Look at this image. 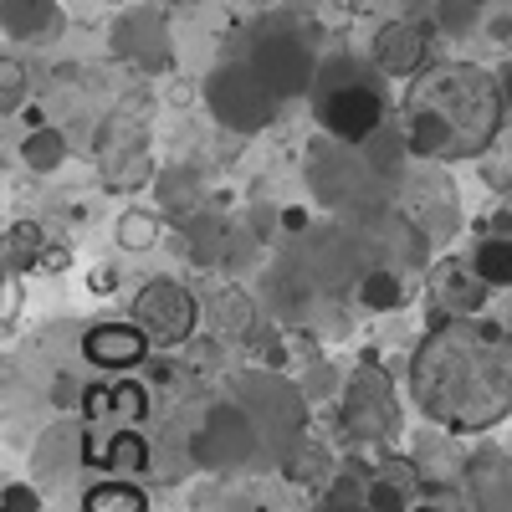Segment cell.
Instances as JSON below:
<instances>
[{"label": "cell", "mask_w": 512, "mask_h": 512, "mask_svg": "<svg viewBox=\"0 0 512 512\" xmlns=\"http://www.w3.org/2000/svg\"><path fill=\"white\" fill-rule=\"evenodd\" d=\"M410 395L451 436L492 431L512 415V344L497 323L441 318L410 359Z\"/></svg>", "instance_id": "cell-1"}, {"label": "cell", "mask_w": 512, "mask_h": 512, "mask_svg": "<svg viewBox=\"0 0 512 512\" xmlns=\"http://www.w3.org/2000/svg\"><path fill=\"white\" fill-rule=\"evenodd\" d=\"M507 98L502 82L472 62H431L410 77L405 93V139L425 164H456L492 149Z\"/></svg>", "instance_id": "cell-2"}, {"label": "cell", "mask_w": 512, "mask_h": 512, "mask_svg": "<svg viewBox=\"0 0 512 512\" xmlns=\"http://www.w3.org/2000/svg\"><path fill=\"white\" fill-rule=\"evenodd\" d=\"M313 98H318V128L338 144H369L379 128H384V93H379V72H364L344 57H328L318 62V82H313Z\"/></svg>", "instance_id": "cell-3"}, {"label": "cell", "mask_w": 512, "mask_h": 512, "mask_svg": "<svg viewBox=\"0 0 512 512\" xmlns=\"http://www.w3.org/2000/svg\"><path fill=\"white\" fill-rule=\"evenodd\" d=\"M277 93L256 77L251 62H226L205 77V108L221 128L231 134H262V128L277 118Z\"/></svg>", "instance_id": "cell-4"}, {"label": "cell", "mask_w": 512, "mask_h": 512, "mask_svg": "<svg viewBox=\"0 0 512 512\" xmlns=\"http://www.w3.org/2000/svg\"><path fill=\"white\" fill-rule=\"evenodd\" d=\"M128 318H134L154 349H180L185 338L195 333L200 323V303L195 292H185L175 277H154L134 292V303H128Z\"/></svg>", "instance_id": "cell-5"}, {"label": "cell", "mask_w": 512, "mask_h": 512, "mask_svg": "<svg viewBox=\"0 0 512 512\" xmlns=\"http://www.w3.org/2000/svg\"><path fill=\"white\" fill-rule=\"evenodd\" d=\"M246 62L256 67V77H262L277 98H303V93H313V82H318V62L303 47V36H292L282 26L256 31L251 47H246Z\"/></svg>", "instance_id": "cell-6"}, {"label": "cell", "mask_w": 512, "mask_h": 512, "mask_svg": "<svg viewBox=\"0 0 512 512\" xmlns=\"http://www.w3.org/2000/svg\"><path fill=\"white\" fill-rule=\"evenodd\" d=\"M256 451H262V431H256V420L246 415L241 400L216 405L200 420V431L190 436V456L200 466H210V472H236V466H246Z\"/></svg>", "instance_id": "cell-7"}, {"label": "cell", "mask_w": 512, "mask_h": 512, "mask_svg": "<svg viewBox=\"0 0 512 512\" xmlns=\"http://www.w3.org/2000/svg\"><path fill=\"white\" fill-rule=\"evenodd\" d=\"M236 400H241L246 415L256 420L262 446L292 451L297 441H303V395H297L287 379H277V374H251V379L241 384Z\"/></svg>", "instance_id": "cell-8"}, {"label": "cell", "mask_w": 512, "mask_h": 512, "mask_svg": "<svg viewBox=\"0 0 512 512\" xmlns=\"http://www.w3.org/2000/svg\"><path fill=\"white\" fill-rule=\"evenodd\" d=\"M338 431H344L349 441H390L400 431V405H395V390L390 379H384L379 369H359L349 379L344 400H338Z\"/></svg>", "instance_id": "cell-9"}, {"label": "cell", "mask_w": 512, "mask_h": 512, "mask_svg": "<svg viewBox=\"0 0 512 512\" xmlns=\"http://www.w3.org/2000/svg\"><path fill=\"white\" fill-rule=\"evenodd\" d=\"M308 164H313V195H318L323 205H354L359 190L374 180V169H369L364 149L338 144V139L318 144V149L308 154Z\"/></svg>", "instance_id": "cell-10"}, {"label": "cell", "mask_w": 512, "mask_h": 512, "mask_svg": "<svg viewBox=\"0 0 512 512\" xmlns=\"http://www.w3.org/2000/svg\"><path fill=\"white\" fill-rule=\"evenodd\" d=\"M113 52L128 57V62H139V67H149V72L169 67V26H164V11L159 6L128 11L113 26Z\"/></svg>", "instance_id": "cell-11"}, {"label": "cell", "mask_w": 512, "mask_h": 512, "mask_svg": "<svg viewBox=\"0 0 512 512\" xmlns=\"http://www.w3.org/2000/svg\"><path fill=\"white\" fill-rule=\"evenodd\" d=\"M374 67L384 77H420L431 67V31L415 21H390L374 31Z\"/></svg>", "instance_id": "cell-12"}, {"label": "cell", "mask_w": 512, "mask_h": 512, "mask_svg": "<svg viewBox=\"0 0 512 512\" xmlns=\"http://www.w3.org/2000/svg\"><path fill=\"white\" fill-rule=\"evenodd\" d=\"M431 292H436V303H441V318H477L487 308V297H492V287L482 282V272L472 262H461V256L436 262Z\"/></svg>", "instance_id": "cell-13"}, {"label": "cell", "mask_w": 512, "mask_h": 512, "mask_svg": "<svg viewBox=\"0 0 512 512\" xmlns=\"http://www.w3.org/2000/svg\"><path fill=\"white\" fill-rule=\"evenodd\" d=\"M149 333L128 318V323H98L88 328V338H82V359L98 364V369H134L149 359Z\"/></svg>", "instance_id": "cell-14"}, {"label": "cell", "mask_w": 512, "mask_h": 512, "mask_svg": "<svg viewBox=\"0 0 512 512\" xmlns=\"http://www.w3.org/2000/svg\"><path fill=\"white\" fill-rule=\"evenodd\" d=\"M359 149H364V159H369V169H374V180H384V185H400L405 159H415L405 128H379V134H374L369 144H359Z\"/></svg>", "instance_id": "cell-15"}, {"label": "cell", "mask_w": 512, "mask_h": 512, "mask_svg": "<svg viewBox=\"0 0 512 512\" xmlns=\"http://www.w3.org/2000/svg\"><path fill=\"white\" fill-rule=\"evenodd\" d=\"M0 21H6L11 41H31V36L57 26V0H6V6H0Z\"/></svg>", "instance_id": "cell-16"}, {"label": "cell", "mask_w": 512, "mask_h": 512, "mask_svg": "<svg viewBox=\"0 0 512 512\" xmlns=\"http://www.w3.org/2000/svg\"><path fill=\"white\" fill-rule=\"evenodd\" d=\"M359 303H364L369 313H395V308H405V282H400V272H390V267L364 272V277H359Z\"/></svg>", "instance_id": "cell-17"}, {"label": "cell", "mask_w": 512, "mask_h": 512, "mask_svg": "<svg viewBox=\"0 0 512 512\" xmlns=\"http://www.w3.org/2000/svg\"><path fill=\"white\" fill-rule=\"evenodd\" d=\"M21 159H26V169H36V175H52V169H62V159H67L62 128H31V134L21 139Z\"/></svg>", "instance_id": "cell-18"}, {"label": "cell", "mask_w": 512, "mask_h": 512, "mask_svg": "<svg viewBox=\"0 0 512 512\" xmlns=\"http://www.w3.org/2000/svg\"><path fill=\"white\" fill-rule=\"evenodd\" d=\"M472 267L482 272L487 287H512V236H487V241H477Z\"/></svg>", "instance_id": "cell-19"}, {"label": "cell", "mask_w": 512, "mask_h": 512, "mask_svg": "<svg viewBox=\"0 0 512 512\" xmlns=\"http://www.w3.org/2000/svg\"><path fill=\"white\" fill-rule=\"evenodd\" d=\"M82 512H149V497L134 482H98L82 497Z\"/></svg>", "instance_id": "cell-20"}, {"label": "cell", "mask_w": 512, "mask_h": 512, "mask_svg": "<svg viewBox=\"0 0 512 512\" xmlns=\"http://www.w3.org/2000/svg\"><path fill=\"white\" fill-rule=\"evenodd\" d=\"M482 0H436V31L451 41H466L472 31H482Z\"/></svg>", "instance_id": "cell-21"}, {"label": "cell", "mask_w": 512, "mask_h": 512, "mask_svg": "<svg viewBox=\"0 0 512 512\" xmlns=\"http://www.w3.org/2000/svg\"><path fill=\"white\" fill-rule=\"evenodd\" d=\"M333 472V461H328V451L318 446V441H297L292 451H287V477L297 482V487H308V482H323Z\"/></svg>", "instance_id": "cell-22"}, {"label": "cell", "mask_w": 512, "mask_h": 512, "mask_svg": "<svg viewBox=\"0 0 512 512\" xmlns=\"http://www.w3.org/2000/svg\"><path fill=\"white\" fill-rule=\"evenodd\" d=\"M364 502H369V512H410V507H415V502H410V487H405L400 477H390V472L369 477Z\"/></svg>", "instance_id": "cell-23"}, {"label": "cell", "mask_w": 512, "mask_h": 512, "mask_svg": "<svg viewBox=\"0 0 512 512\" xmlns=\"http://www.w3.org/2000/svg\"><path fill=\"white\" fill-rule=\"evenodd\" d=\"M36 251H41V226L21 221L6 231V272H26L36 262Z\"/></svg>", "instance_id": "cell-24"}, {"label": "cell", "mask_w": 512, "mask_h": 512, "mask_svg": "<svg viewBox=\"0 0 512 512\" xmlns=\"http://www.w3.org/2000/svg\"><path fill=\"white\" fill-rule=\"evenodd\" d=\"M482 36L492 41V47H512V0H487L482 11Z\"/></svg>", "instance_id": "cell-25"}, {"label": "cell", "mask_w": 512, "mask_h": 512, "mask_svg": "<svg viewBox=\"0 0 512 512\" xmlns=\"http://www.w3.org/2000/svg\"><path fill=\"white\" fill-rule=\"evenodd\" d=\"M0 72H6V93H0V113H16V103L26 98V72L16 67V57L0 62Z\"/></svg>", "instance_id": "cell-26"}, {"label": "cell", "mask_w": 512, "mask_h": 512, "mask_svg": "<svg viewBox=\"0 0 512 512\" xmlns=\"http://www.w3.org/2000/svg\"><path fill=\"white\" fill-rule=\"evenodd\" d=\"M0 512H41L36 487H26V482H6V492H0Z\"/></svg>", "instance_id": "cell-27"}, {"label": "cell", "mask_w": 512, "mask_h": 512, "mask_svg": "<svg viewBox=\"0 0 512 512\" xmlns=\"http://www.w3.org/2000/svg\"><path fill=\"white\" fill-rule=\"evenodd\" d=\"M318 512H369V502H349V497H323Z\"/></svg>", "instance_id": "cell-28"}, {"label": "cell", "mask_w": 512, "mask_h": 512, "mask_svg": "<svg viewBox=\"0 0 512 512\" xmlns=\"http://www.w3.org/2000/svg\"><path fill=\"white\" fill-rule=\"evenodd\" d=\"M52 400H57V405H77V379H57Z\"/></svg>", "instance_id": "cell-29"}, {"label": "cell", "mask_w": 512, "mask_h": 512, "mask_svg": "<svg viewBox=\"0 0 512 512\" xmlns=\"http://www.w3.org/2000/svg\"><path fill=\"white\" fill-rule=\"evenodd\" d=\"M282 226H287V231H303V226H308V210H303V205H287Z\"/></svg>", "instance_id": "cell-30"}, {"label": "cell", "mask_w": 512, "mask_h": 512, "mask_svg": "<svg viewBox=\"0 0 512 512\" xmlns=\"http://www.w3.org/2000/svg\"><path fill=\"white\" fill-rule=\"evenodd\" d=\"M497 82H502V98H507V108H512V57L502 62V72H497Z\"/></svg>", "instance_id": "cell-31"}, {"label": "cell", "mask_w": 512, "mask_h": 512, "mask_svg": "<svg viewBox=\"0 0 512 512\" xmlns=\"http://www.w3.org/2000/svg\"><path fill=\"white\" fill-rule=\"evenodd\" d=\"M410 512H441V507H436V502H415Z\"/></svg>", "instance_id": "cell-32"}, {"label": "cell", "mask_w": 512, "mask_h": 512, "mask_svg": "<svg viewBox=\"0 0 512 512\" xmlns=\"http://www.w3.org/2000/svg\"><path fill=\"white\" fill-rule=\"evenodd\" d=\"M507 512H512V466H507Z\"/></svg>", "instance_id": "cell-33"}, {"label": "cell", "mask_w": 512, "mask_h": 512, "mask_svg": "<svg viewBox=\"0 0 512 512\" xmlns=\"http://www.w3.org/2000/svg\"><path fill=\"white\" fill-rule=\"evenodd\" d=\"M164 6H200V0H164Z\"/></svg>", "instance_id": "cell-34"}, {"label": "cell", "mask_w": 512, "mask_h": 512, "mask_svg": "<svg viewBox=\"0 0 512 512\" xmlns=\"http://www.w3.org/2000/svg\"><path fill=\"white\" fill-rule=\"evenodd\" d=\"M482 6H487V0H482Z\"/></svg>", "instance_id": "cell-35"}]
</instances>
